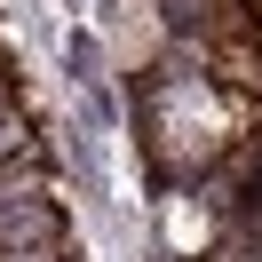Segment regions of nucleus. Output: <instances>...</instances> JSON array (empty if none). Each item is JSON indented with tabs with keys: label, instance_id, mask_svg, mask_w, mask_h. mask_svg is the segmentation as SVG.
Returning a JSON list of instances; mask_svg holds the SVG:
<instances>
[{
	"label": "nucleus",
	"instance_id": "1",
	"mask_svg": "<svg viewBox=\"0 0 262 262\" xmlns=\"http://www.w3.org/2000/svg\"><path fill=\"white\" fill-rule=\"evenodd\" d=\"M64 238V214H56V199H0V246H48Z\"/></svg>",
	"mask_w": 262,
	"mask_h": 262
},
{
	"label": "nucleus",
	"instance_id": "2",
	"mask_svg": "<svg viewBox=\"0 0 262 262\" xmlns=\"http://www.w3.org/2000/svg\"><path fill=\"white\" fill-rule=\"evenodd\" d=\"M24 151H40V135H32V119H24V112H0V167H16Z\"/></svg>",
	"mask_w": 262,
	"mask_h": 262
},
{
	"label": "nucleus",
	"instance_id": "3",
	"mask_svg": "<svg viewBox=\"0 0 262 262\" xmlns=\"http://www.w3.org/2000/svg\"><path fill=\"white\" fill-rule=\"evenodd\" d=\"M0 262H80L64 238H48V246H0Z\"/></svg>",
	"mask_w": 262,
	"mask_h": 262
},
{
	"label": "nucleus",
	"instance_id": "4",
	"mask_svg": "<svg viewBox=\"0 0 262 262\" xmlns=\"http://www.w3.org/2000/svg\"><path fill=\"white\" fill-rule=\"evenodd\" d=\"M0 112H16V72L0 64Z\"/></svg>",
	"mask_w": 262,
	"mask_h": 262
},
{
	"label": "nucleus",
	"instance_id": "5",
	"mask_svg": "<svg viewBox=\"0 0 262 262\" xmlns=\"http://www.w3.org/2000/svg\"><path fill=\"white\" fill-rule=\"evenodd\" d=\"M214 262H254V254H246V246H230V254H214Z\"/></svg>",
	"mask_w": 262,
	"mask_h": 262
}]
</instances>
